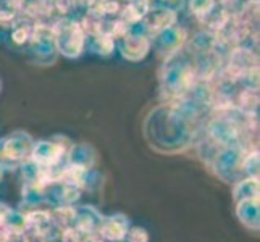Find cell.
Returning <instances> with one entry per match:
<instances>
[{
	"label": "cell",
	"instance_id": "ba28073f",
	"mask_svg": "<svg viewBox=\"0 0 260 242\" xmlns=\"http://www.w3.org/2000/svg\"><path fill=\"white\" fill-rule=\"evenodd\" d=\"M89 42H91V49L97 53V55H102V57H109L113 53L115 50V39L110 38L109 34H104V32H99L94 36H87Z\"/></svg>",
	"mask_w": 260,
	"mask_h": 242
},
{
	"label": "cell",
	"instance_id": "30bf717a",
	"mask_svg": "<svg viewBox=\"0 0 260 242\" xmlns=\"http://www.w3.org/2000/svg\"><path fill=\"white\" fill-rule=\"evenodd\" d=\"M21 13V0H0V23H13Z\"/></svg>",
	"mask_w": 260,
	"mask_h": 242
},
{
	"label": "cell",
	"instance_id": "9c48e42d",
	"mask_svg": "<svg viewBox=\"0 0 260 242\" xmlns=\"http://www.w3.org/2000/svg\"><path fill=\"white\" fill-rule=\"evenodd\" d=\"M238 105L241 107V110L246 112V113L254 112L257 107H258V92H257V87H243V89H239Z\"/></svg>",
	"mask_w": 260,
	"mask_h": 242
},
{
	"label": "cell",
	"instance_id": "8fae6325",
	"mask_svg": "<svg viewBox=\"0 0 260 242\" xmlns=\"http://www.w3.org/2000/svg\"><path fill=\"white\" fill-rule=\"evenodd\" d=\"M32 29H34V23H28V21L16 23L12 31V41L16 46H26L31 39Z\"/></svg>",
	"mask_w": 260,
	"mask_h": 242
},
{
	"label": "cell",
	"instance_id": "277c9868",
	"mask_svg": "<svg viewBox=\"0 0 260 242\" xmlns=\"http://www.w3.org/2000/svg\"><path fill=\"white\" fill-rule=\"evenodd\" d=\"M28 46L29 53L34 57L32 60L39 65H50L57 55L55 41H53L52 26L44 23H34V29L31 34Z\"/></svg>",
	"mask_w": 260,
	"mask_h": 242
},
{
	"label": "cell",
	"instance_id": "6da1fadb",
	"mask_svg": "<svg viewBox=\"0 0 260 242\" xmlns=\"http://www.w3.org/2000/svg\"><path fill=\"white\" fill-rule=\"evenodd\" d=\"M160 81H162V89L168 95L179 98L186 97L199 81L196 57L181 49L172 53L170 57H167Z\"/></svg>",
	"mask_w": 260,
	"mask_h": 242
},
{
	"label": "cell",
	"instance_id": "3957f363",
	"mask_svg": "<svg viewBox=\"0 0 260 242\" xmlns=\"http://www.w3.org/2000/svg\"><path fill=\"white\" fill-rule=\"evenodd\" d=\"M116 42H118V50L121 53V57L126 58L128 61L144 60L152 49L150 36L146 32L144 26H142L141 21L129 26L128 32Z\"/></svg>",
	"mask_w": 260,
	"mask_h": 242
},
{
	"label": "cell",
	"instance_id": "7a4b0ae2",
	"mask_svg": "<svg viewBox=\"0 0 260 242\" xmlns=\"http://www.w3.org/2000/svg\"><path fill=\"white\" fill-rule=\"evenodd\" d=\"M53 41L57 52L68 58H76L84 52L87 36L79 21L68 16H60L52 23Z\"/></svg>",
	"mask_w": 260,
	"mask_h": 242
},
{
	"label": "cell",
	"instance_id": "52a82bcc",
	"mask_svg": "<svg viewBox=\"0 0 260 242\" xmlns=\"http://www.w3.org/2000/svg\"><path fill=\"white\" fill-rule=\"evenodd\" d=\"M149 8H150V0H128V4L123 5L118 16L128 26H133L142 21V18L146 16Z\"/></svg>",
	"mask_w": 260,
	"mask_h": 242
},
{
	"label": "cell",
	"instance_id": "8992f818",
	"mask_svg": "<svg viewBox=\"0 0 260 242\" xmlns=\"http://www.w3.org/2000/svg\"><path fill=\"white\" fill-rule=\"evenodd\" d=\"M178 20V15L172 8L167 7H160V5H152L149 8V12L146 13V16L142 18V26H144L146 32L150 36H154L160 31H164L170 26H173Z\"/></svg>",
	"mask_w": 260,
	"mask_h": 242
},
{
	"label": "cell",
	"instance_id": "5b68a950",
	"mask_svg": "<svg viewBox=\"0 0 260 242\" xmlns=\"http://www.w3.org/2000/svg\"><path fill=\"white\" fill-rule=\"evenodd\" d=\"M184 29L178 28V26H170V28L154 34L150 38V46L154 47L158 53L165 57H170L172 53L178 52L184 44Z\"/></svg>",
	"mask_w": 260,
	"mask_h": 242
},
{
	"label": "cell",
	"instance_id": "7c38bea8",
	"mask_svg": "<svg viewBox=\"0 0 260 242\" xmlns=\"http://www.w3.org/2000/svg\"><path fill=\"white\" fill-rule=\"evenodd\" d=\"M217 4V0H189V8L194 16L201 20L204 15H207Z\"/></svg>",
	"mask_w": 260,
	"mask_h": 242
}]
</instances>
